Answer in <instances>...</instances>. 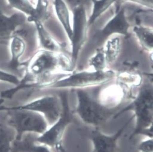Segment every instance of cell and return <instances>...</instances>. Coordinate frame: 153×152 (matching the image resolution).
Returning a JSON list of instances; mask_svg holds the SVG:
<instances>
[{
    "mask_svg": "<svg viewBox=\"0 0 153 152\" xmlns=\"http://www.w3.org/2000/svg\"><path fill=\"white\" fill-rule=\"evenodd\" d=\"M120 7L115 14L104 25L100 31L101 41L114 35H122L128 37L130 33V25L126 15L125 8Z\"/></svg>",
    "mask_w": 153,
    "mask_h": 152,
    "instance_id": "30bf717a",
    "label": "cell"
},
{
    "mask_svg": "<svg viewBox=\"0 0 153 152\" xmlns=\"http://www.w3.org/2000/svg\"><path fill=\"white\" fill-rule=\"evenodd\" d=\"M26 18L27 15L20 12L9 16L0 14V40L10 39Z\"/></svg>",
    "mask_w": 153,
    "mask_h": 152,
    "instance_id": "7c38bea8",
    "label": "cell"
},
{
    "mask_svg": "<svg viewBox=\"0 0 153 152\" xmlns=\"http://www.w3.org/2000/svg\"><path fill=\"white\" fill-rule=\"evenodd\" d=\"M153 102L152 88L143 87L132 100L131 105L119 111L116 115L114 119L126 111L132 110L134 112L133 116L135 119L136 123L130 134V139L138 136L142 130L153 125Z\"/></svg>",
    "mask_w": 153,
    "mask_h": 152,
    "instance_id": "8992f818",
    "label": "cell"
},
{
    "mask_svg": "<svg viewBox=\"0 0 153 152\" xmlns=\"http://www.w3.org/2000/svg\"><path fill=\"white\" fill-rule=\"evenodd\" d=\"M115 79L116 83L121 87L125 94L128 91L141 87L142 76L138 72L125 71L116 73Z\"/></svg>",
    "mask_w": 153,
    "mask_h": 152,
    "instance_id": "2e32d148",
    "label": "cell"
},
{
    "mask_svg": "<svg viewBox=\"0 0 153 152\" xmlns=\"http://www.w3.org/2000/svg\"><path fill=\"white\" fill-rule=\"evenodd\" d=\"M20 80V78L15 74L0 69V81L17 86L19 83Z\"/></svg>",
    "mask_w": 153,
    "mask_h": 152,
    "instance_id": "d4e9b609",
    "label": "cell"
},
{
    "mask_svg": "<svg viewBox=\"0 0 153 152\" xmlns=\"http://www.w3.org/2000/svg\"><path fill=\"white\" fill-rule=\"evenodd\" d=\"M23 72L31 76L37 89H49L73 72L71 58L65 52L40 49L29 60L21 63Z\"/></svg>",
    "mask_w": 153,
    "mask_h": 152,
    "instance_id": "6da1fadb",
    "label": "cell"
},
{
    "mask_svg": "<svg viewBox=\"0 0 153 152\" xmlns=\"http://www.w3.org/2000/svg\"><path fill=\"white\" fill-rule=\"evenodd\" d=\"M117 72L113 70L102 71L85 70L75 72L57 81L49 89H84L105 85L115 79Z\"/></svg>",
    "mask_w": 153,
    "mask_h": 152,
    "instance_id": "5b68a950",
    "label": "cell"
},
{
    "mask_svg": "<svg viewBox=\"0 0 153 152\" xmlns=\"http://www.w3.org/2000/svg\"><path fill=\"white\" fill-rule=\"evenodd\" d=\"M16 133L14 129L4 123H0V152H10Z\"/></svg>",
    "mask_w": 153,
    "mask_h": 152,
    "instance_id": "ffe728a7",
    "label": "cell"
},
{
    "mask_svg": "<svg viewBox=\"0 0 153 152\" xmlns=\"http://www.w3.org/2000/svg\"><path fill=\"white\" fill-rule=\"evenodd\" d=\"M108 66L114 63L122 50L121 41L118 36H111L104 41L102 46Z\"/></svg>",
    "mask_w": 153,
    "mask_h": 152,
    "instance_id": "d6986e66",
    "label": "cell"
},
{
    "mask_svg": "<svg viewBox=\"0 0 153 152\" xmlns=\"http://www.w3.org/2000/svg\"><path fill=\"white\" fill-rule=\"evenodd\" d=\"M3 103V100L1 98H0V105H1Z\"/></svg>",
    "mask_w": 153,
    "mask_h": 152,
    "instance_id": "83f0119b",
    "label": "cell"
},
{
    "mask_svg": "<svg viewBox=\"0 0 153 152\" xmlns=\"http://www.w3.org/2000/svg\"><path fill=\"white\" fill-rule=\"evenodd\" d=\"M126 94L121 87L116 83L104 88L97 97L99 103L109 109H117L123 103Z\"/></svg>",
    "mask_w": 153,
    "mask_h": 152,
    "instance_id": "8fae6325",
    "label": "cell"
},
{
    "mask_svg": "<svg viewBox=\"0 0 153 152\" xmlns=\"http://www.w3.org/2000/svg\"><path fill=\"white\" fill-rule=\"evenodd\" d=\"M137 149L139 152H153V138H146L141 141Z\"/></svg>",
    "mask_w": 153,
    "mask_h": 152,
    "instance_id": "484cf974",
    "label": "cell"
},
{
    "mask_svg": "<svg viewBox=\"0 0 153 152\" xmlns=\"http://www.w3.org/2000/svg\"><path fill=\"white\" fill-rule=\"evenodd\" d=\"M53 7L57 17L70 41L72 35V30L68 5L64 0H53Z\"/></svg>",
    "mask_w": 153,
    "mask_h": 152,
    "instance_id": "ac0fdd59",
    "label": "cell"
},
{
    "mask_svg": "<svg viewBox=\"0 0 153 152\" xmlns=\"http://www.w3.org/2000/svg\"><path fill=\"white\" fill-rule=\"evenodd\" d=\"M34 24L37 31L40 49L54 52H64L63 45L56 40L48 32L43 23L36 22Z\"/></svg>",
    "mask_w": 153,
    "mask_h": 152,
    "instance_id": "9a60e30c",
    "label": "cell"
},
{
    "mask_svg": "<svg viewBox=\"0 0 153 152\" xmlns=\"http://www.w3.org/2000/svg\"><path fill=\"white\" fill-rule=\"evenodd\" d=\"M77 105L73 110L74 114L77 116L84 123L92 127L98 128L114 119L119 111L109 109L101 105L97 97H95L84 89H76Z\"/></svg>",
    "mask_w": 153,
    "mask_h": 152,
    "instance_id": "7a4b0ae2",
    "label": "cell"
},
{
    "mask_svg": "<svg viewBox=\"0 0 153 152\" xmlns=\"http://www.w3.org/2000/svg\"><path fill=\"white\" fill-rule=\"evenodd\" d=\"M88 65L90 69L97 71L108 69V64L102 47L97 49L95 53L90 58Z\"/></svg>",
    "mask_w": 153,
    "mask_h": 152,
    "instance_id": "603a6c76",
    "label": "cell"
},
{
    "mask_svg": "<svg viewBox=\"0 0 153 152\" xmlns=\"http://www.w3.org/2000/svg\"><path fill=\"white\" fill-rule=\"evenodd\" d=\"M49 0H37L36 6L34 7L33 13L27 17L29 22H40L43 23L50 16Z\"/></svg>",
    "mask_w": 153,
    "mask_h": 152,
    "instance_id": "44dd1931",
    "label": "cell"
},
{
    "mask_svg": "<svg viewBox=\"0 0 153 152\" xmlns=\"http://www.w3.org/2000/svg\"><path fill=\"white\" fill-rule=\"evenodd\" d=\"M139 135L145 136L146 138H153V125L142 130Z\"/></svg>",
    "mask_w": 153,
    "mask_h": 152,
    "instance_id": "4316f807",
    "label": "cell"
},
{
    "mask_svg": "<svg viewBox=\"0 0 153 152\" xmlns=\"http://www.w3.org/2000/svg\"><path fill=\"white\" fill-rule=\"evenodd\" d=\"M10 107L39 113L45 117L49 126L58 120L63 109L62 100L58 94L45 95L23 105Z\"/></svg>",
    "mask_w": 153,
    "mask_h": 152,
    "instance_id": "ba28073f",
    "label": "cell"
},
{
    "mask_svg": "<svg viewBox=\"0 0 153 152\" xmlns=\"http://www.w3.org/2000/svg\"><path fill=\"white\" fill-rule=\"evenodd\" d=\"M59 95L63 105L60 117L43 134L36 136L34 142L45 145L58 152H66L63 145V138L68 126L73 122L74 114L69 105L67 92H61Z\"/></svg>",
    "mask_w": 153,
    "mask_h": 152,
    "instance_id": "277c9868",
    "label": "cell"
},
{
    "mask_svg": "<svg viewBox=\"0 0 153 152\" xmlns=\"http://www.w3.org/2000/svg\"><path fill=\"white\" fill-rule=\"evenodd\" d=\"M72 10L73 17L72 23V35L70 41L71 46L70 58L72 70L74 71L80 52L87 41L89 27L84 5L76 6Z\"/></svg>",
    "mask_w": 153,
    "mask_h": 152,
    "instance_id": "52a82bcc",
    "label": "cell"
},
{
    "mask_svg": "<svg viewBox=\"0 0 153 152\" xmlns=\"http://www.w3.org/2000/svg\"><path fill=\"white\" fill-rule=\"evenodd\" d=\"M37 135H39L26 133L20 140L15 139L12 143L10 152H52L47 146L34 142V138Z\"/></svg>",
    "mask_w": 153,
    "mask_h": 152,
    "instance_id": "5bb4252c",
    "label": "cell"
},
{
    "mask_svg": "<svg viewBox=\"0 0 153 152\" xmlns=\"http://www.w3.org/2000/svg\"><path fill=\"white\" fill-rule=\"evenodd\" d=\"M9 45L11 59L7 64L8 69L19 75L22 69L20 59L25 52L26 44L23 38L14 34L10 38Z\"/></svg>",
    "mask_w": 153,
    "mask_h": 152,
    "instance_id": "4fadbf2b",
    "label": "cell"
},
{
    "mask_svg": "<svg viewBox=\"0 0 153 152\" xmlns=\"http://www.w3.org/2000/svg\"><path fill=\"white\" fill-rule=\"evenodd\" d=\"M0 111L6 112L5 123L14 129L16 140H20L26 133L42 134L49 127L43 115L37 112L13 109L1 105Z\"/></svg>",
    "mask_w": 153,
    "mask_h": 152,
    "instance_id": "3957f363",
    "label": "cell"
},
{
    "mask_svg": "<svg viewBox=\"0 0 153 152\" xmlns=\"http://www.w3.org/2000/svg\"><path fill=\"white\" fill-rule=\"evenodd\" d=\"M12 7L28 16L33 13L34 6L29 0H7Z\"/></svg>",
    "mask_w": 153,
    "mask_h": 152,
    "instance_id": "cb8c5ba5",
    "label": "cell"
},
{
    "mask_svg": "<svg viewBox=\"0 0 153 152\" xmlns=\"http://www.w3.org/2000/svg\"><path fill=\"white\" fill-rule=\"evenodd\" d=\"M92 2V12L88 19L89 27L92 25L115 1L114 0H94Z\"/></svg>",
    "mask_w": 153,
    "mask_h": 152,
    "instance_id": "7402d4cb",
    "label": "cell"
},
{
    "mask_svg": "<svg viewBox=\"0 0 153 152\" xmlns=\"http://www.w3.org/2000/svg\"><path fill=\"white\" fill-rule=\"evenodd\" d=\"M131 117L123 127L112 134H106L98 128H94L90 131L88 137L92 143L91 152H118V142L123 132L132 120Z\"/></svg>",
    "mask_w": 153,
    "mask_h": 152,
    "instance_id": "9c48e42d",
    "label": "cell"
},
{
    "mask_svg": "<svg viewBox=\"0 0 153 152\" xmlns=\"http://www.w3.org/2000/svg\"><path fill=\"white\" fill-rule=\"evenodd\" d=\"M91 1H94V0H91Z\"/></svg>",
    "mask_w": 153,
    "mask_h": 152,
    "instance_id": "f1b7e54d",
    "label": "cell"
},
{
    "mask_svg": "<svg viewBox=\"0 0 153 152\" xmlns=\"http://www.w3.org/2000/svg\"><path fill=\"white\" fill-rule=\"evenodd\" d=\"M132 31L143 49L148 53H152L153 28L142 25H135L132 27Z\"/></svg>",
    "mask_w": 153,
    "mask_h": 152,
    "instance_id": "e0dca14e",
    "label": "cell"
}]
</instances>
